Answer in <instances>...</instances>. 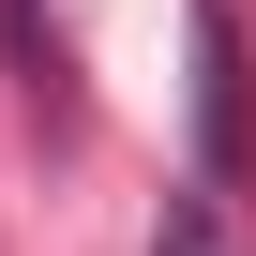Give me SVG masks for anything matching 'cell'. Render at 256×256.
<instances>
[{
	"mask_svg": "<svg viewBox=\"0 0 256 256\" xmlns=\"http://www.w3.org/2000/svg\"><path fill=\"white\" fill-rule=\"evenodd\" d=\"M151 256H211V211H166V241Z\"/></svg>",
	"mask_w": 256,
	"mask_h": 256,
	"instance_id": "obj_2",
	"label": "cell"
},
{
	"mask_svg": "<svg viewBox=\"0 0 256 256\" xmlns=\"http://www.w3.org/2000/svg\"><path fill=\"white\" fill-rule=\"evenodd\" d=\"M196 136L211 166H241V16L226 0H196Z\"/></svg>",
	"mask_w": 256,
	"mask_h": 256,
	"instance_id": "obj_1",
	"label": "cell"
}]
</instances>
